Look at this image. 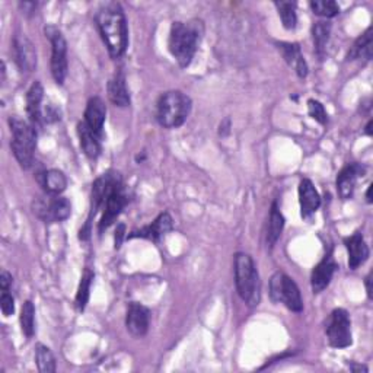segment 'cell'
<instances>
[{
    "label": "cell",
    "instance_id": "24",
    "mask_svg": "<svg viewBox=\"0 0 373 373\" xmlns=\"http://www.w3.org/2000/svg\"><path fill=\"white\" fill-rule=\"evenodd\" d=\"M284 229V216L280 211L279 203L274 202L272 204L270 210V218H269V226H267V234H265V241H267V245L273 248L279 238L281 237V232Z\"/></svg>",
    "mask_w": 373,
    "mask_h": 373
},
{
    "label": "cell",
    "instance_id": "12",
    "mask_svg": "<svg viewBox=\"0 0 373 373\" xmlns=\"http://www.w3.org/2000/svg\"><path fill=\"white\" fill-rule=\"evenodd\" d=\"M172 227H174L172 218L168 211H165V213H161V215H159L150 225L143 226L139 230H133V232L127 238L129 239L141 238V239H149V241L157 242L168 232H171Z\"/></svg>",
    "mask_w": 373,
    "mask_h": 373
},
{
    "label": "cell",
    "instance_id": "8",
    "mask_svg": "<svg viewBox=\"0 0 373 373\" xmlns=\"http://www.w3.org/2000/svg\"><path fill=\"white\" fill-rule=\"evenodd\" d=\"M32 210L37 218H40L45 223L63 222L72 215V204H70L66 197L47 194L45 197H38L34 200Z\"/></svg>",
    "mask_w": 373,
    "mask_h": 373
},
{
    "label": "cell",
    "instance_id": "26",
    "mask_svg": "<svg viewBox=\"0 0 373 373\" xmlns=\"http://www.w3.org/2000/svg\"><path fill=\"white\" fill-rule=\"evenodd\" d=\"M35 362H37V367L41 373H55L56 372V359L55 354L51 353V350L38 343L35 346Z\"/></svg>",
    "mask_w": 373,
    "mask_h": 373
},
{
    "label": "cell",
    "instance_id": "3",
    "mask_svg": "<svg viewBox=\"0 0 373 373\" xmlns=\"http://www.w3.org/2000/svg\"><path fill=\"white\" fill-rule=\"evenodd\" d=\"M234 272L239 297L250 308L257 307L261 300V280L253 257L245 253H238L234 261Z\"/></svg>",
    "mask_w": 373,
    "mask_h": 373
},
{
    "label": "cell",
    "instance_id": "20",
    "mask_svg": "<svg viewBox=\"0 0 373 373\" xmlns=\"http://www.w3.org/2000/svg\"><path fill=\"white\" fill-rule=\"evenodd\" d=\"M105 118H106V106H105L104 101L99 97H94L87 101L86 110H85V122L99 137H102V129H104Z\"/></svg>",
    "mask_w": 373,
    "mask_h": 373
},
{
    "label": "cell",
    "instance_id": "21",
    "mask_svg": "<svg viewBox=\"0 0 373 373\" xmlns=\"http://www.w3.org/2000/svg\"><path fill=\"white\" fill-rule=\"evenodd\" d=\"M37 181L50 195H60L67 187L66 175L59 169H48L37 174Z\"/></svg>",
    "mask_w": 373,
    "mask_h": 373
},
{
    "label": "cell",
    "instance_id": "30",
    "mask_svg": "<svg viewBox=\"0 0 373 373\" xmlns=\"http://www.w3.org/2000/svg\"><path fill=\"white\" fill-rule=\"evenodd\" d=\"M21 328L22 332L31 339L35 332V307L31 300H27L21 309Z\"/></svg>",
    "mask_w": 373,
    "mask_h": 373
},
{
    "label": "cell",
    "instance_id": "36",
    "mask_svg": "<svg viewBox=\"0 0 373 373\" xmlns=\"http://www.w3.org/2000/svg\"><path fill=\"white\" fill-rule=\"evenodd\" d=\"M124 230H126V226H124L122 223L117 226V230H115V248L121 246V242H122V238H124Z\"/></svg>",
    "mask_w": 373,
    "mask_h": 373
},
{
    "label": "cell",
    "instance_id": "6",
    "mask_svg": "<svg viewBox=\"0 0 373 373\" xmlns=\"http://www.w3.org/2000/svg\"><path fill=\"white\" fill-rule=\"evenodd\" d=\"M270 296L276 304H283L292 312L304 311V300L293 279L283 272H276L270 280Z\"/></svg>",
    "mask_w": 373,
    "mask_h": 373
},
{
    "label": "cell",
    "instance_id": "5",
    "mask_svg": "<svg viewBox=\"0 0 373 373\" xmlns=\"http://www.w3.org/2000/svg\"><path fill=\"white\" fill-rule=\"evenodd\" d=\"M12 132L10 148L17 164L24 169H29L34 165V153L37 148V130L31 122L17 117L9 118Z\"/></svg>",
    "mask_w": 373,
    "mask_h": 373
},
{
    "label": "cell",
    "instance_id": "17",
    "mask_svg": "<svg viewBox=\"0 0 373 373\" xmlns=\"http://www.w3.org/2000/svg\"><path fill=\"white\" fill-rule=\"evenodd\" d=\"M344 245L349 251V267L351 270L359 269L360 265L369 258V246L362 235V232H354L344 239Z\"/></svg>",
    "mask_w": 373,
    "mask_h": 373
},
{
    "label": "cell",
    "instance_id": "22",
    "mask_svg": "<svg viewBox=\"0 0 373 373\" xmlns=\"http://www.w3.org/2000/svg\"><path fill=\"white\" fill-rule=\"evenodd\" d=\"M108 98L117 106H129L130 105V94L127 90L126 76L122 72H117L108 82Z\"/></svg>",
    "mask_w": 373,
    "mask_h": 373
},
{
    "label": "cell",
    "instance_id": "23",
    "mask_svg": "<svg viewBox=\"0 0 373 373\" xmlns=\"http://www.w3.org/2000/svg\"><path fill=\"white\" fill-rule=\"evenodd\" d=\"M78 134L80 140V148L85 155L91 159H97L101 155V137L95 132H92L85 121L78 124Z\"/></svg>",
    "mask_w": 373,
    "mask_h": 373
},
{
    "label": "cell",
    "instance_id": "37",
    "mask_svg": "<svg viewBox=\"0 0 373 373\" xmlns=\"http://www.w3.org/2000/svg\"><path fill=\"white\" fill-rule=\"evenodd\" d=\"M37 3H34V2H24V3H20V8H21V10L24 12V13H32V12H35V10H37Z\"/></svg>",
    "mask_w": 373,
    "mask_h": 373
},
{
    "label": "cell",
    "instance_id": "34",
    "mask_svg": "<svg viewBox=\"0 0 373 373\" xmlns=\"http://www.w3.org/2000/svg\"><path fill=\"white\" fill-rule=\"evenodd\" d=\"M43 118L45 122H55V121L60 120V110H57L55 105L50 104V105H47V108L43 113Z\"/></svg>",
    "mask_w": 373,
    "mask_h": 373
},
{
    "label": "cell",
    "instance_id": "38",
    "mask_svg": "<svg viewBox=\"0 0 373 373\" xmlns=\"http://www.w3.org/2000/svg\"><path fill=\"white\" fill-rule=\"evenodd\" d=\"M370 283H372V273L366 277V292H367V297L372 299V288H370Z\"/></svg>",
    "mask_w": 373,
    "mask_h": 373
},
{
    "label": "cell",
    "instance_id": "15",
    "mask_svg": "<svg viewBox=\"0 0 373 373\" xmlns=\"http://www.w3.org/2000/svg\"><path fill=\"white\" fill-rule=\"evenodd\" d=\"M365 167L359 164H349L340 171L339 176H337V190H339L342 199L349 200L353 197L358 180L365 174Z\"/></svg>",
    "mask_w": 373,
    "mask_h": 373
},
{
    "label": "cell",
    "instance_id": "9",
    "mask_svg": "<svg viewBox=\"0 0 373 373\" xmlns=\"http://www.w3.org/2000/svg\"><path fill=\"white\" fill-rule=\"evenodd\" d=\"M127 203H129V195L126 192V188H124L122 180L120 176V178L110 188L108 194L105 195L104 203H102L104 215H102V219L99 222V232L101 234L117 220V218L121 215V211L124 210V207L127 206Z\"/></svg>",
    "mask_w": 373,
    "mask_h": 373
},
{
    "label": "cell",
    "instance_id": "33",
    "mask_svg": "<svg viewBox=\"0 0 373 373\" xmlns=\"http://www.w3.org/2000/svg\"><path fill=\"white\" fill-rule=\"evenodd\" d=\"M0 308L5 316H10L15 312V299L9 293V290H2V296H0Z\"/></svg>",
    "mask_w": 373,
    "mask_h": 373
},
{
    "label": "cell",
    "instance_id": "29",
    "mask_svg": "<svg viewBox=\"0 0 373 373\" xmlns=\"http://www.w3.org/2000/svg\"><path fill=\"white\" fill-rule=\"evenodd\" d=\"M279 16L283 22V27L286 29H295L297 24V15H296V3L293 2H276L274 3Z\"/></svg>",
    "mask_w": 373,
    "mask_h": 373
},
{
    "label": "cell",
    "instance_id": "13",
    "mask_svg": "<svg viewBox=\"0 0 373 373\" xmlns=\"http://www.w3.org/2000/svg\"><path fill=\"white\" fill-rule=\"evenodd\" d=\"M337 270V264L332 258V254L328 253L321 261H319L311 274V288L314 293H321L325 290L332 280V276Z\"/></svg>",
    "mask_w": 373,
    "mask_h": 373
},
{
    "label": "cell",
    "instance_id": "16",
    "mask_svg": "<svg viewBox=\"0 0 373 373\" xmlns=\"http://www.w3.org/2000/svg\"><path fill=\"white\" fill-rule=\"evenodd\" d=\"M299 203L302 218L309 219L314 213L321 206V197L316 191L314 183L308 178H304L299 184Z\"/></svg>",
    "mask_w": 373,
    "mask_h": 373
},
{
    "label": "cell",
    "instance_id": "40",
    "mask_svg": "<svg viewBox=\"0 0 373 373\" xmlns=\"http://www.w3.org/2000/svg\"><path fill=\"white\" fill-rule=\"evenodd\" d=\"M366 200H367V203H372V185H369V188L366 191Z\"/></svg>",
    "mask_w": 373,
    "mask_h": 373
},
{
    "label": "cell",
    "instance_id": "1",
    "mask_svg": "<svg viewBox=\"0 0 373 373\" xmlns=\"http://www.w3.org/2000/svg\"><path fill=\"white\" fill-rule=\"evenodd\" d=\"M95 21L110 56L113 59L121 57L126 52L129 44L127 20L121 6L118 3L102 6L95 16Z\"/></svg>",
    "mask_w": 373,
    "mask_h": 373
},
{
    "label": "cell",
    "instance_id": "7",
    "mask_svg": "<svg viewBox=\"0 0 373 373\" xmlns=\"http://www.w3.org/2000/svg\"><path fill=\"white\" fill-rule=\"evenodd\" d=\"M45 37L51 43V75L56 83L63 85L67 76V43L62 31L55 25H47L44 28Z\"/></svg>",
    "mask_w": 373,
    "mask_h": 373
},
{
    "label": "cell",
    "instance_id": "41",
    "mask_svg": "<svg viewBox=\"0 0 373 373\" xmlns=\"http://www.w3.org/2000/svg\"><path fill=\"white\" fill-rule=\"evenodd\" d=\"M372 126H373V121L370 120V121L367 122V126H366V134H367V136H372Z\"/></svg>",
    "mask_w": 373,
    "mask_h": 373
},
{
    "label": "cell",
    "instance_id": "2",
    "mask_svg": "<svg viewBox=\"0 0 373 373\" xmlns=\"http://www.w3.org/2000/svg\"><path fill=\"white\" fill-rule=\"evenodd\" d=\"M204 25L199 20L188 22H174L169 32L168 48L172 57L181 67H188L203 38Z\"/></svg>",
    "mask_w": 373,
    "mask_h": 373
},
{
    "label": "cell",
    "instance_id": "19",
    "mask_svg": "<svg viewBox=\"0 0 373 373\" xmlns=\"http://www.w3.org/2000/svg\"><path fill=\"white\" fill-rule=\"evenodd\" d=\"M43 98H44V87L37 80L31 85L27 94V113L29 115V122L32 126H40L43 118Z\"/></svg>",
    "mask_w": 373,
    "mask_h": 373
},
{
    "label": "cell",
    "instance_id": "4",
    "mask_svg": "<svg viewBox=\"0 0 373 373\" xmlns=\"http://www.w3.org/2000/svg\"><path fill=\"white\" fill-rule=\"evenodd\" d=\"M191 99L181 91H168L161 95L156 106L157 122L165 129L181 127L191 113Z\"/></svg>",
    "mask_w": 373,
    "mask_h": 373
},
{
    "label": "cell",
    "instance_id": "35",
    "mask_svg": "<svg viewBox=\"0 0 373 373\" xmlns=\"http://www.w3.org/2000/svg\"><path fill=\"white\" fill-rule=\"evenodd\" d=\"M12 274H9L6 270L2 272V274H0V288H2V290H9L10 286H12Z\"/></svg>",
    "mask_w": 373,
    "mask_h": 373
},
{
    "label": "cell",
    "instance_id": "18",
    "mask_svg": "<svg viewBox=\"0 0 373 373\" xmlns=\"http://www.w3.org/2000/svg\"><path fill=\"white\" fill-rule=\"evenodd\" d=\"M279 51L281 52L283 59L286 60V63L295 70L296 75L299 78H307L308 76V63L302 55L300 47L296 43H277L276 44Z\"/></svg>",
    "mask_w": 373,
    "mask_h": 373
},
{
    "label": "cell",
    "instance_id": "27",
    "mask_svg": "<svg viewBox=\"0 0 373 373\" xmlns=\"http://www.w3.org/2000/svg\"><path fill=\"white\" fill-rule=\"evenodd\" d=\"M330 34H331V24L328 22H316L312 27V37H314V44L315 50L319 56H324L325 47L330 40Z\"/></svg>",
    "mask_w": 373,
    "mask_h": 373
},
{
    "label": "cell",
    "instance_id": "11",
    "mask_svg": "<svg viewBox=\"0 0 373 373\" xmlns=\"http://www.w3.org/2000/svg\"><path fill=\"white\" fill-rule=\"evenodd\" d=\"M15 62L22 72H34L37 67V50L22 34H16L13 38Z\"/></svg>",
    "mask_w": 373,
    "mask_h": 373
},
{
    "label": "cell",
    "instance_id": "32",
    "mask_svg": "<svg viewBox=\"0 0 373 373\" xmlns=\"http://www.w3.org/2000/svg\"><path fill=\"white\" fill-rule=\"evenodd\" d=\"M308 113L319 124H327L328 114H327V111L324 108V105L319 101H316V99H309L308 101Z\"/></svg>",
    "mask_w": 373,
    "mask_h": 373
},
{
    "label": "cell",
    "instance_id": "39",
    "mask_svg": "<svg viewBox=\"0 0 373 373\" xmlns=\"http://www.w3.org/2000/svg\"><path fill=\"white\" fill-rule=\"evenodd\" d=\"M229 129H230V120H226V126L222 122L220 124V134H227L229 133Z\"/></svg>",
    "mask_w": 373,
    "mask_h": 373
},
{
    "label": "cell",
    "instance_id": "31",
    "mask_svg": "<svg viewBox=\"0 0 373 373\" xmlns=\"http://www.w3.org/2000/svg\"><path fill=\"white\" fill-rule=\"evenodd\" d=\"M309 6L315 15L323 17H334L340 13V6L334 0H315Z\"/></svg>",
    "mask_w": 373,
    "mask_h": 373
},
{
    "label": "cell",
    "instance_id": "14",
    "mask_svg": "<svg viewBox=\"0 0 373 373\" xmlns=\"http://www.w3.org/2000/svg\"><path fill=\"white\" fill-rule=\"evenodd\" d=\"M150 323V312L146 307L137 302L129 305L127 315H126V327L129 332L134 337H143L148 334Z\"/></svg>",
    "mask_w": 373,
    "mask_h": 373
},
{
    "label": "cell",
    "instance_id": "28",
    "mask_svg": "<svg viewBox=\"0 0 373 373\" xmlns=\"http://www.w3.org/2000/svg\"><path fill=\"white\" fill-rule=\"evenodd\" d=\"M92 280H94V273L86 269L82 279H80V283H79V289H78V293H76V308L78 311H83L87 305V300H90V292H91V284H92Z\"/></svg>",
    "mask_w": 373,
    "mask_h": 373
},
{
    "label": "cell",
    "instance_id": "25",
    "mask_svg": "<svg viewBox=\"0 0 373 373\" xmlns=\"http://www.w3.org/2000/svg\"><path fill=\"white\" fill-rule=\"evenodd\" d=\"M356 59H365V60L372 59V29L370 28H367L366 32L360 35L349 52V60H356Z\"/></svg>",
    "mask_w": 373,
    "mask_h": 373
},
{
    "label": "cell",
    "instance_id": "10",
    "mask_svg": "<svg viewBox=\"0 0 373 373\" xmlns=\"http://www.w3.org/2000/svg\"><path fill=\"white\" fill-rule=\"evenodd\" d=\"M328 342L335 349L351 346V321L346 309H334L328 318L325 327Z\"/></svg>",
    "mask_w": 373,
    "mask_h": 373
}]
</instances>
